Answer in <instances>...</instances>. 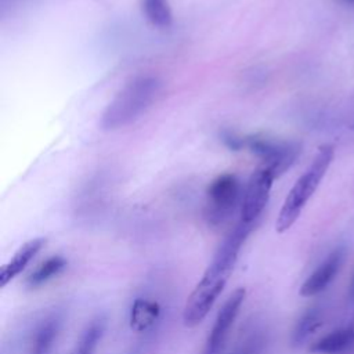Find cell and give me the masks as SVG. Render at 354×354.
<instances>
[{
    "label": "cell",
    "mask_w": 354,
    "mask_h": 354,
    "mask_svg": "<svg viewBox=\"0 0 354 354\" xmlns=\"http://www.w3.org/2000/svg\"><path fill=\"white\" fill-rule=\"evenodd\" d=\"M242 195L241 181L235 174L224 173L214 178L207 188L206 220L213 225L223 224L234 213L239 201L242 202Z\"/></svg>",
    "instance_id": "4"
},
{
    "label": "cell",
    "mask_w": 354,
    "mask_h": 354,
    "mask_svg": "<svg viewBox=\"0 0 354 354\" xmlns=\"http://www.w3.org/2000/svg\"><path fill=\"white\" fill-rule=\"evenodd\" d=\"M245 289L238 288L224 303L223 308L218 311L214 325L207 336L203 354H218L228 337L231 326L234 325L239 308L245 300Z\"/></svg>",
    "instance_id": "7"
},
{
    "label": "cell",
    "mask_w": 354,
    "mask_h": 354,
    "mask_svg": "<svg viewBox=\"0 0 354 354\" xmlns=\"http://www.w3.org/2000/svg\"><path fill=\"white\" fill-rule=\"evenodd\" d=\"M348 299L351 301H354V277H353V281H351L350 288H348Z\"/></svg>",
    "instance_id": "17"
},
{
    "label": "cell",
    "mask_w": 354,
    "mask_h": 354,
    "mask_svg": "<svg viewBox=\"0 0 354 354\" xmlns=\"http://www.w3.org/2000/svg\"><path fill=\"white\" fill-rule=\"evenodd\" d=\"M252 228L253 224L239 221V224H236V227L223 241L212 263L187 299L183 311V321L185 326H196L206 318L223 292L238 260L239 250Z\"/></svg>",
    "instance_id": "1"
},
{
    "label": "cell",
    "mask_w": 354,
    "mask_h": 354,
    "mask_svg": "<svg viewBox=\"0 0 354 354\" xmlns=\"http://www.w3.org/2000/svg\"><path fill=\"white\" fill-rule=\"evenodd\" d=\"M145 18L156 28H169L173 24V14L169 0H142Z\"/></svg>",
    "instance_id": "11"
},
{
    "label": "cell",
    "mask_w": 354,
    "mask_h": 354,
    "mask_svg": "<svg viewBox=\"0 0 354 354\" xmlns=\"http://www.w3.org/2000/svg\"><path fill=\"white\" fill-rule=\"evenodd\" d=\"M274 178L275 176L264 166L250 174L243 188L241 202V221L246 224H254L257 221L268 202Z\"/></svg>",
    "instance_id": "6"
},
{
    "label": "cell",
    "mask_w": 354,
    "mask_h": 354,
    "mask_svg": "<svg viewBox=\"0 0 354 354\" xmlns=\"http://www.w3.org/2000/svg\"><path fill=\"white\" fill-rule=\"evenodd\" d=\"M351 326L354 328V314H353V324H351Z\"/></svg>",
    "instance_id": "18"
},
{
    "label": "cell",
    "mask_w": 354,
    "mask_h": 354,
    "mask_svg": "<svg viewBox=\"0 0 354 354\" xmlns=\"http://www.w3.org/2000/svg\"><path fill=\"white\" fill-rule=\"evenodd\" d=\"M242 147L256 153L275 177L289 169L300 152V147L295 142L274 141L263 137H242Z\"/></svg>",
    "instance_id": "5"
},
{
    "label": "cell",
    "mask_w": 354,
    "mask_h": 354,
    "mask_svg": "<svg viewBox=\"0 0 354 354\" xmlns=\"http://www.w3.org/2000/svg\"><path fill=\"white\" fill-rule=\"evenodd\" d=\"M263 347L261 335H252L232 354H259Z\"/></svg>",
    "instance_id": "16"
},
{
    "label": "cell",
    "mask_w": 354,
    "mask_h": 354,
    "mask_svg": "<svg viewBox=\"0 0 354 354\" xmlns=\"http://www.w3.org/2000/svg\"><path fill=\"white\" fill-rule=\"evenodd\" d=\"M44 243H46V238H33L25 242L14 253V256L1 267L0 286H6L10 281H12L29 264V261L40 252Z\"/></svg>",
    "instance_id": "9"
},
{
    "label": "cell",
    "mask_w": 354,
    "mask_h": 354,
    "mask_svg": "<svg viewBox=\"0 0 354 354\" xmlns=\"http://www.w3.org/2000/svg\"><path fill=\"white\" fill-rule=\"evenodd\" d=\"M354 344V328L333 330L311 344L310 351L317 354H340Z\"/></svg>",
    "instance_id": "10"
},
{
    "label": "cell",
    "mask_w": 354,
    "mask_h": 354,
    "mask_svg": "<svg viewBox=\"0 0 354 354\" xmlns=\"http://www.w3.org/2000/svg\"><path fill=\"white\" fill-rule=\"evenodd\" d=\"M344 260V249H335L321 264L319 267L304 281L300 288V295L304 297L315 296L322 292L335 278L340 270Z\"/></svg>",
    "instance_id": "8"
},
{
    "label": "cell",
    "mask_w": 354,
    "mask_h": 354,
    "mask_svg": "<svg viewBox=\"0 0 354 354\" xmlns=\"http://www.w3.org/2000/svg\"><path fill=\"white\" fill-rule=\"evenodd\" d=\"M105 330V321L102 318L93 319L83 330L72 354H94Z\"/></svg>",
    "instance_id": "12"
},
{
    "label": "cell",
    "mask_w": 354,
    "mask_h": 354,
    "mask_svg": "<svg viewBox=\"0 0 354 354\" xmlns=\"http://www.w3.org/2000/svg\"><path fill=\"white\" fill-rule=\"evenodd\" d=\"M333 159V147L325 144L319 147L317 155L314 156L311 165L307 170L297 178L295 185L290 188L285 202L277 217L275 228L278 232L288 231L299 218L303 207L313 196L318 188L321 180L324 178L330 162Z\"/></svg>",
    "instance_id": "3"
},
{
    "label": "cell",
    "mask_w": 354,
    "mask_h": 354,
    "mask_svg": "<svg viewBox=\"0 0 354 354\" xmlns=\"http://www.w3.org/2000/svg\"><path fill=\"white\" fill-rule=\"evenodd\" d=\"M66 267V260L61 256H53L47 259L44 263H41L29 277H28V285L29 286H39L53 277L58 275L64 268Z\"/></svg>",
    "instance_id": "14"
},
{
    "label": "cell",
    "mask_w": 354,
    "mask_h": 354,
    "mask_svg": "<svg viewBox=\"0 0 354 354\" xmlns=\"http://www.w3.org/2000/svg\"><path fill=\"white\" fill-rule=\"evenodd\" d=\"M321 325V311L317 307L308 308L297 321L293 333H292V343L295 346L303 344V342L307 340V337L317 330V328Z\"/></svg>",
    "instance_id": "13"
},
{
    "label": "cell",
    "mask_w": 354,
    "mask_h": 354,
    "mask_svg": "<svg viewBox=\"0 0 354 354\" xmlns=\"http://www.w3.org/2000/svg\"><path fill=\"white\" fill-rule=\"evenodd\" d=\"M162 83L153 75L138 76L126 83L101 115V129L118 130L137 120L156 100Z\"/></svg>",
    "instance_id": "2"
},
{
    "label": "cell",
    "mask_w": 354,
    "mask_h": 354,
    "mask_svg": "<svg viewBox=\"0 0 354 354\" xmlns=\"http://www.w3.org/2000/svg\"><path fill=\"white\" fill-rule=\"evenodd\" d=\"M58 329H59V318L57 317L48 318L46 322H43V325L39 328L36 333L33 347H32V354H47L54 343V339L57 337Z\"/></svg>",
    "instance_id": "15"
}]
</instances>
